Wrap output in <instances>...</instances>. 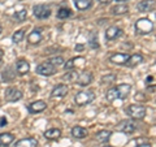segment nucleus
Returning <instances> with one entry per match:
<instances>
[{
  "instance_id": "1",
  "label": "nucleus",
  "mask_w": 156,
  "mask_h": 147,
  "mask_svg": "<svg viewBox=\"0 0 156 147\" xmlns=\"http://www.w3.org/2000/svg\"><path fill=\"white\" fill-rule=\"evenodd\" d=\"M131 92V85L129 83H121V85L112 87L107 91V99L109 102H113L116 99H126Z\"/></svg>"
},
{
  "instance_id": "2",
  "label": "nucleus",
  "mask_w": 156,
  "mask_h": 147,
  "mask_svg": "<svg viewBox=\"0 0 156 147\" xmlns=\"http://www.w3.org/2000/svg\"><path fill=\"white\" fill-rule=\"evenodd\" d=\"M154 30V22L150 18H139L135 22V31L140 34V35H146V34L152 33Z\"/></svg>"
},
{
  "instance_id": "3",
  "label": "nucleus",
  "mask_w": 156,
  "mask_h": 147,
  "mask_svg": "<svg viewBox=\"0 0 156 147\" xmlns=\"http://www.w3.org/2000/svg\"><path fill=\"white\" fill-rule=\"evenodd\" d=\"M94 99H95V94L91 90H82L80 92H77L74 96V102L80 107H83L86 104H89V103L94 102Z\"/></svg>"
},
{
  "instance_id": "4",
  "label": "nucleus",
  "mask_w": 156,
  "mask_h": 147,
  "mask_svg": "<svg viewBox=\"0 0 156 147\" xmlns=\"http://www.w3.org/2000/svg\"><path fill=\"white\" fill-rule=\"evenodd\" d=\"M126 115L130 116V119L142 120L146 116V107L142 104H130L126 108Z\"/></svg>"
},
{
  "instance_id": "5",
  "label": "nucleus",
  "mask_w": 156,
  "mask_h": 147,
  "mask_svg": "<svg viewBox=\"0 0 156 147\" xmlns=\"http://www.w3.org/2000/svg\"><path fill=\"white\" fill-rule=\"evenodd\" d=\"M34 16L39 20H46L51 16V8L46 5V4H38V5H34L33 8Z\"/></svg>"
},
{
  "instance_id": "6",
  "label": "nucleus",
  "mask_w": 156,
  "mask_h": 147,
  "mask_svg": "<svg viewBox=\"0 0 156 147\" xmlns=\"http://www.w3.org/2000/svg\"><path fill=\"white\" fill-rule=\"evenodd\" d=\"M117 129L120 131H122L125 134H133L134 131L136 130V125L133 120H122L119 122L117 125Z\"/></svg>"
},
{
  "instance_id": "7",
  "label": "nucleus",
  "mask_w": 156,
  "mask_h": 147,
  "mask_svg": "<svg viewBox=\"0 0 156 147\" xmlns=\"http://www.w3.org/2000/svg\"><path fill=\"white\" fill-rule=\"evenodd\" d=\"M37 73L41 76H44V77H50L53 76L56 73V66H53L50 63H42L37 66Z\"/></svg>"
},
{
  "instance_id": "8",
  "label": "nucleus",
  "mask_w": 156,
  "mask_h": 147,
  "mask_svg": "<svg viewBox=\"0 0 156 147\" xmlns=\"http://www.w3.org/2000/svg\"><path fill=\"white\" fill-rule=\"evenodd\" d=\"M4 98L7 102H17L22 98V91H20L16 87H8L4 92Z\"/></svg>"
},
{
  "instance_id": "9",
  "label": "nucleus",
  "mask_w": 156,
  "mask_h": 147,
  "mask_svg": "<svg viewBox=\"0 0 156 147\" xmlns=\"http://www.w3.org/2000/svg\"><path fill=\"white\" fill-rule=\"evenodd\" d=\"M92 80H94V77H92V73L85 70V72H82L81 74H78L76 82H77L80 86L85 87V86H89L90 83L92 82Z\"/></svg>"
},
{
  "instance_id": "10",
  "label": "nucleus",
  "mask_w": 156,
  "mask_h": 147,
  "mask_svg": "<svg viewBox=\"0 0 156 147\" xmlns=\"http://www.w3.org/2000/svg\"><path fill=\"white\" fill-rule=\"evenodd\" d=\"M47 108V103L44 100H37L33 102L30 106H27V111L30 113H41Z\"/></svg>"
},
{
  "instance_id": "11",
  "label": "nucleus",
  "mask_w": 156,
  "mask_h": 147,
  "mask_svg": "<svg viewBox=\"0 0 156 147\" xmlns=\"http://www.w3.org/2000/svg\"><path fill=\"white\" fill-rule=\"evenodd\" d=\"M68 91H69V87H68L66 85H57L53 87V90L51 92V98H53V99H56V98H64L66 94H68Z\"/></svg>"
},
{
  "instance_id": "12",
  "label": "nucleus",
  "mask_w": 156,
  "mask_h": 147,
  "mask_svg": "<svg viewBox=\"0 0 156 147\" xmlns=\"http://www.w3.org/2000/svg\"><path fill=\"white\" fill-rule=\"evenodd\" d=\"M121 35H122V30L117 26H109L105 30V39L107 41H113V39H117Z\"/></svg>"
},
{
  "instance_id": "13",
  "label": "nucleus",
  "mask_w": 156,
  "mask_h": 147,
  "mask_svg": "<svg viewBox=\"0 0 156 147\" xmlns=\"http://www.w3.org/2000/svg\"><path fill=\"white\" fill-rule=\"evenodd\" d=\"M128 59H129L128 53H113V55L109 57V61L116 65H125Z\"/></svg>"
},
{
  "instance_id": "14",
  "label": "nucleus",
  "mask_w": 156,
  "mask_h": 147,
  "mask_svg": "<svg viewBox=\"0 0 156 147\" xmlns=\"http://www.w3.org/2000/svg\"><path fill=\"white\" fill-rule=\"evenodd\" d=\"M136 8H138L139 12H144V13L152 12L155 9V0H143V2L138 3Z\"/></svg>"
},
{
  "instance_id": "15",
  "label": "nucleus",
  "mask_w": 156,
  "mask_h": 147,
  "mask_svg": "<svg viewBox=\"0 0 156 147\" xmlns=\"http://www.w3.org/2000/svg\"><path fill=\"white\" fill-rule=\"evenodd\" d=\"M29 70H30V64L26 60L20 59L16 63V72L18 73V76H25L26 73H29Z\"/></svg>"
},
{
  "instance_id": "16",
  "label": "nucleus",
  "mask_w": 156,
  "mask_h": 147,
  "mask_svg": "<svg viewBox=\"0 0 156 147\" xmlns=\"http://www.w3.org/2000/svg\"><path fill=\"white\" fill-rule=\"evenodd\" d=\"M87 134H89V130H87L86 128H83V126L77 125V126H73L72 128V135L77 139H83L87 137Z\"/></svg>"
},
{
  "instance_id": "17",
  "label": "nucleus",
  "mask_w": 156,
  "mask_h": 147,
  "mask_svg": "<svg viewBox=\"0 0 156 147\" xmlns=\"http://www.w3.org/2000/svg\"><path fill=\"white\" fill-rule=\"evenodd\" d=\"M42 29H34V30L29 34L27 41L30 45H38L39 42L42 41Z\"/></svg>"
},
{
  "instance_id": "18",
  "label": "nucleus",
  "mask_w": 156,
  "mask_h": 147,
  "mask_svg": "<svg viewBox=\"0 0 156 147\" xmlns=\"http://www.w3.org/2000/svg\"><path fill=\"white\" fill-rule=\"evenodd\" d=\"M13 147H38V141L35 138H23L16 142Z\"/></svg>"
},
{
  "instance_id": "19",
  "label": "nucleus",
  "mask_w": 156,
  "mask_h": 147,
  "mask_svg": "<svg viewBox=\"0 0 156 147\" xmlns=\"http://www.w3.org/2000/svg\"><path fill=\"white\" fill-rule=\"evenodd\" d=\"M143 61V56L140 55V53H133V55H129V59L128 61H126L125 65L128 66H136L138 64Z\"/></svg>"
},
{
  "instance_id": "20",
  "label": "nucleus",
  "mask_w": 156,
  "mask_h": 147,
  "mask_svg": "<svg viewBox=\"0 0 156 147\" xmlns=\"http://www.w3.org/2000/svg\"><path fill=\"white\" fill-rule=\"evenodd\" d=\"M14 141L12 133H2L0 134V147H8Z\"/></svg>"
},
{
  "instance_id": "21",
  "label": "nucleus",
  "mask_w": 156,
  "mask_h": 147,
  "mask_svg": "<svg viewBox=\"0 0 156 147\" xmlns=\"http://www.w3.org/2000/svg\"><path fill=\"white\" fill-rule=\"evenodd\" d=\"M61 137V130L57 129V128H53V129H48L44 131V138L46 139H57Z\"/></svg>"
},
{
  "instance_id": "22",
  "label": "nucleus",
  "mask_w": 156,
  "mask_h": 147,
  "mask_svg": "<svg viewBox=\"0 0 156 147\" xmlns=\"http://www.w3.org/2000/svg\"><path fill=\"white\" fill-rule=\"evenodd\" d=\"M112 135V131L109 130H100L96 133V141L98 142H101V143H105V142H108L109 138Z\"/></svg>"
},
{
  "instance_id": "23",
  "label": "nucleus",
  "mask_w": 156,
  "mask_h": 147,
  "mask_svg": "<svg viewBox=\"0 0 156 147\" xmlns=\"http://www.w3.org/2000/svg\"><path fill=\"white\" fill-rule=\"evenodd\" d=\"M74 5L78 11H86L92 5L91 0H74Z\"/></svg>"
},
{
  "instance_id": "24",
  "label": "nucleus",
  "mask_w": 156,
  "mask_h": 147,
  "mask_svg": "<svg viewBox=\"0 0 156 147\" xmlns=\"http://www.w3.org/2000/svg\"><path fill=\"white\" fill-rule=\"evenodd\" d=\"M129 12V8L128 5H125V4H117L112 8V14H115V16H120V14H125Z\"/></svg>"
},
{
  "instance_id": "25",
  "label": "nucleus",
  "mask_w": 156,
  "mask_h": 147,
  "mask_svg": "<svg viewBox=\"0 0 156 147\" xmlns=\"http://www.w3.org/2000/svg\"><path fill=\"white\" fill-rule=\"evenodd\" d=\"M70 16H72V11L66 7H61L57 11V18H60V20H65V18L70 17Z\"/></svg>"
},
{
  "instance_id": "26",
  "label": "nucleus",
  "mask_w": 156,
  "mask_h": 147,
  "mask_svg": "<svg viewBox=\"0 0 156 147\" xmlns=\"http://www.w3.org/2000/svg\"><path fill=\"white\" fill-rule=\"evenodd\" d=\"M116 81V74L111 73V74H104L101 77V85H112Z\"/></svg>"
},
{
  "instance_id": "27",
  "label": "nucleus",
  "mask_w": 156,
  "mask_h": 147,
  "mask_svg": "<svg viewBox=\"0 0 156 147\" xmlns=\"http://www.w3.org/2000/svg\"><path fill=\"white\" fill-rule=\"evenodd\" d=\"M23 38H25V30H23V29H21V30H17V31L12 35V41H13V43H20Z\"/></svg>"
},
{
  "instance_id": "28",
  "label": "nucleus",
  "mask_w": 156,
  "mask_h": 147,
  "mask_svg": "<svg viewBox=\"0 0 156 147\" xmlns=\"http://www.w3.org/2000/svg\"><path fill=\"white\" fill-rule=\"evenodd\" d=\"M26 17H27V11L26 9H21V11L14 13V18H16L17 21H20V22H23L26 20Z\"/></svg>"
},
{
  "instance_id": "29",
  "label": "nucleus",
  "mask_w": 156,
  "mask_h": 147,
  "mask_svg": "<svg viewBox=\"0 0 156 147\" xmlns=\"http://www.w3.org/2000/svg\"><path fill=\"white\" fill-rule=\"evenodd\" d=\"M14 78V73L12 72L11 68H7L5 70H3V80L4 81H12Z\"/></svg>"
},
{
  "instance_id": "30",
  "label": "nucleus",
  "mask_w": 156,
  "mask_h": 147,
  "mask_svg": "<svg viewBox=\"0 0 156 147\" xmlns=\"http://www.w3.org/2000/svg\"><path fill=\"white\" fill-rule=\"evenodd\" d=\"M77 77H78V73L72 72V70H68L66 74L64 76V80H65V81H69V82H76Z\"/></svg>"
},
{
  "instance_id": "31",
  "label": "nucleus",
  "mask_w": 156,
  "mask_h": 147,
  "mask_svg": "<svg viewBox=\"0 0 156 147\" xmlns=\"http://www.w3.org/2000/svg\"><path fill=\"white\" fill-rule=\"evenodd\" d=\"M48 63H50V64H52L53 66H58V65H62L64 64V59H62L61 56H56V57H52V59H50V60H48Z\"/></svg>"
},
{
  "instance_id": "32",
  "label": "nucleus",
  "mask_w": 156,
  "mask_h": 147,
  "mask_svg": "<svg viewBox=\"0 0 156 147\" xmlns=\"http://www.w3.org/2000/svg\"><path fill=\"white\" fill-rule=\"evenodd\" d=\"M76 60H77V57H76V59H70L69 61L64 64V68H65V70H66V72H68V70H73V69H74V66H76L74 63H76Z\"/></svg>"
},
{
  "instance_id": "33",
  "label": "nucleus",
  "mask_w": 156,
  "mask_h": 147,
  "mask_svg": "<svg viewBox=\"0 0 156 147\" xmlns=\"http://www.w3.org/2000/svg\"><path fill=\"white\" fill-rule=\"evenodd\" d=\"M91 47L92 48H96V47H99V45L96 43V37H95V34L92 35V41H91Z\"/></svg>"
},
{
  "instance_id": "34",
  "label": "nucleus",
  "mask_w": 156,
  "mask_h": 147,
  "mask_svg": "<svg viewBox=\"0 0 156 147\" xmlns=\"http://www.w3.org/2000/svg\"><path fill=\"white\" fill-rule=\"evenodd\" d=\"M8 124V121H7V119H5V117H0V128H3V126H5Z\"/></svg>"
},
{
  "instance_id": "35",
  "label": "nucleus",
  "mask_w": 156,
  "mask_h": 147,
  "mask_svg": "<svg viewBox=\"0 0 156 147\" xmlns=\"http://www.w3.org/2000/svg\"><path fill=\"white\" fill-rule=\"evenodd\" d=\"M83 48H85V47L82 46V45H77V46H76V50H77V51H83Z\"/></svg>"
},
{
  "instance_id": "36",
  "label": "nucleus",
  "mask_w": 156,
  "mask_h": 147,
  "mask_svg": "<svg viewBox=\"0 0 156 147\" xmlns=\"http://www.w3.org/2000/svg\"><path fill=\"white\" fill-rule=\"evenodd\" d=\"M146 82H147V83H150V82H154V77H152V76H148L147 78H146Z\"/></svg>"
},
{
  "instance_id": "37",
  "label": "nucleus",
  "mask_w": 156,
  "mask_h": 147,
  "mask_svg": "<svg viewBox=\"0 0 156 147\" xmlns=\"http://www.w3.org/2000/svg\"><path fill=\"white\" fill-rule=\"evenodd\" d=\"M136 147H151L150 143H143V145H139V146H136Z\"/></svg>"
},
{
  "instance_id": "38",
  "label": "nucleus",
  "mask_w": 156,
  "mask_h": 147,
  "mask_svg": "<svg viewBox=\"0 0 156 147\" xmlns=\"http://www.w3.org/2000/svg\"><path fill=\"white\" fill-rule=\"evenodd\" d=\"M100 3H104V4H107V3H109V2H112V0H99Z\"/></svg>"
},
{
  "instance_id": "39",
  "label": "nucleus",
  "mask_w": 156,
  "mask_h": 147,
  "mask_svg": "<svg viewBox=\"0 0 156 147\" xmlns=\"http://www.w3.org/2000/svg\"><path fill=\"white\" fill-rule=\"evenodd\" d=\"M2 59H3V51L0 50V60H2Z\"/></svg>"
},
{
  "instance_id": "40",
  "label": "nucleus",
  "mask_w": 156,
  "mask_h": 147,
  "mask_svg": "<svg viewBox=\"0 0 156 147\" xmlns=\"http://www.w3.org/2000/svg\"><path fill=\"white\" fill-rule=\"evenodd\" d=\"M117 2H129V0H117Z\"/></svg>"
},
{
  "instance_id": "41",
  "label": "nucleus",
  "mask_w": 156,
  "mask_h": 147,
  "mask_svg": "<svg viewBox=\"0 0 156 147\" xmlns=\"http://www.w3.org/2000/svg\"><path fill=\"white\" fill-rule=\"evenodd\" d=\"M103 147H113V146H103Z\"/></svg>"
},
{
  "instance_id": "42",
  "label": "nucleus",
  "mask_w": 156,
  "mask_h": 147,
  "mask_svg": "<svg viewBox=\"0 0 156 147\" xmlns=\"http://www.w3.org/2000/svg\"><path fill=\"white\" fill-rule=\"evenodd\" d=\"M0 33H2V25H0Z\"/></svg>"
}]
</instances>
